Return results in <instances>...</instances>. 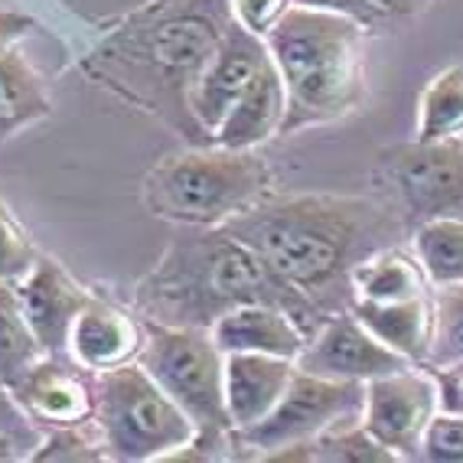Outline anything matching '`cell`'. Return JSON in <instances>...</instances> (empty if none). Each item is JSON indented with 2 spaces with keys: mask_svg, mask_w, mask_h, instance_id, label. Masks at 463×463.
<instances>
[{
  "mask_svg": "<svg viewBox=\"0 0 463 463\" xmlns=\"http://www.w3.org/2000/svg\"><path fill=\"white\" fill-rule=\"evenodd\" d=\"M395 209L365 196H265L222 225L323 317L349 304V274L389 249Z\"/></svg>",
  "mask_w": 463,
  "mask_h": 463,
  "instance_id": "1",
  "label": "cell"
},
{
  "mask_svg": "<svg viewBox=\"0 0 463 463\" xmlns=\"http://www.w3.org/2000/svg\"><path fill=\"white\" fill-rule=\"evenodd\" d=\"M137 304L147 310L150 320L199 330H209L222 314L245 304L281 307L294 314L307 336L326 320L222 225L196 239L176 241L157 271L141 284Z\"/></svg>",
  "mask_w": 463,
  "mask_h": 463,
  "instance_id": "2",
  "label": "cell"
},
{
  "mask_svg": "<svg viewBox=\"0 0 463 463\" xmlns=\"http://www.w3.org/2000/svg\"><path fill=\"white\" fill-rule=\"evenodd\" d=\"M363 24L320 10L288 7L265 33L268 52L288 91L281 134L330 125L353 115L365 99Z\"/></svg>",
  "mask_w": 463,
  "mask_h": 463,
  "instance_id": "3",
  "label": "cell"
},
{
  "mask_svg": "<svg viewBox=\"0 0 463 463\" xmlns=\"http://www.w3.org/2000/svg\"><path fill=\"white\" fill-rule=\"evenodd\" d=\"M150 206L190 225H225L271 196V170L255 150H183L147 176Z\"/></svg>",
  "mask_w": 463,
  "mask_h": 463,
  "instance_id": "4",
  "label": "cell"
},
{
  "mask_svg": "<svg viewBox=\"0 0 463 463\" xmlns=\"http://www.w3.org/2000/svg\"><path fill=\"white\" fill-rule=\"evenodd\" d=\"M144 369L190 414V421L196 424L193 447H203V457L206 447L225 444V434L232 430L225 408V353L215 346L209 330L154 320L147 330Z\"/></svg>",
  "mask_w": 463,
  "mask_h": 463,
  "instance_id": "5",
  "label": "cell"
},
{
  "mask_svg": "<svg viewBox=\"0 0 463 463\" xmlns=\"http://www.w3.org/2000/svg\"><path fill=\"white\" fill-rule=\"evenodd\" d=\"M101 440L118 460H160L196 440V424L144 365H111L99 379Z\"/></svg>",
  "mask_w": 463,
  "mask_h": 463,
  "instance_id": "6",
  "label": "cell"
},
{
  "mask_svg": "<svg viewBox=\"0 0 463 463\" xmlns=\"http://www.w3.org/2000/svg\"><path fill=\"white\" fill-rule=\"evenodd\" d=\"M375 170L408 225L463 219V137L395 144L382 150Z\"/></svg>",
  "mask_w": 463,
  "mask_h": 463,
  "instance_id": "7",
  "label": "cell"
},
{
  "mask_svg": "<svg viewBox=\"0 0 463 463\" xmlns=\"http://www.w3.org/2000/svg\"><path fill=\"white\" fill-rule=\"evenodd\" d=\"M225 30L229 26L219 24L209 4L203 7L199 0L154 7V20H141L128 33V59L147 72H157L164 82H174L190 111L193 85L219 50Z\"/></svg>",
  "mask_w": 463,
  "mask_h": 463,
  "instance_id": "8",
  "label": "cell"
},
{
  "mask_svg": "<svg viewBox=\"0 0 463 463\" xmlns=\"http://www.w3.org/2000/svg\"><path fill=\"white\" fill-rule=\"evenodd\" d=\"M363 382L323 379V375L294 369L281 402L258 424L235 430V440L241 447H251L258 457H268L274 450H284V447L320 438L323 430H330L339 421L363 418Z\"/></svg>",
  "mask_w": 463,
  "mask_h": 463,
  "instance_id": "9",
  "label": "cell"
},
{
  "mask_svg": "<svg viewBox=\"0 0 463 463\" xmlns=\"http://www.w3.org/2000/svg\"><path fill=\"white\" fill-rule=\"evenodd\" d=\"M438 411L440 382L424 369H414V363L365 382L363 424L398 460L421 457L424 428Z\"/></svg>",
  "mask_w": 463,
  "mask_h": 463,
  "instance_id": "10",
  "label": "cell"
},
{
  "mask_svg": "<svg viewBox=\"0 0 463 463\" xmlns=\"http://www.w3.org/2000/svg\"><path fill=\"white\" fill-rule=\"evenodd\" d=\"M411 365L405 356H398L395 349L365 330L359 317L343 307L307 336L304 349L298 356V369L323 375V379H343V382H369L379 375L398 373Z\"/></svg>",
  "mask_w": 463,
  "mask_h": 463,
  "instance_id": "11",
  "label": "cell"
},
{
  "mask_svg": "<svg viewBox=\"0 0 463 463\" xmlns=\"http://www.w3.org/2000/svg\"><path fill=\"white\" fill-rule=\"evenodd\" d=\"M268 59H271V52H268L265 36L249 33L245 26L232 20L219 50L213 52V59L199 72L196 85L190 91V115L196 118V125L209 137L219 131L232 105L239 101L241 91L249 89V82Z\"/></svg>",
  "mask_w": 463,
  "mask_h": 463,
  "instance_id": "12",
  "label": "cell"
},
{
  "mask_svg": "<svg viewBox=\"0 0 463 463\" xmlns=\"http://www.w3.org/2000/svg\"><path fill=\"white\" fill-rule=\"evenodd\" d=\"M298 363L265 353H225V408L232 430L258 424L281 402Z\"/></svg>",
  "mask_w": 463,
  "mask_h": 463,
  "instance_id": "13",
  "label": "cell"
},
{
  "mask_svg": "<svg viewBox=\"0 0 463 463\" xmlns=\"http://www.w3.org/2000/svg\"><path fill=\"white\" fill-rule=\"evenodd\" d=\"M209 336L222 353H265L298 363L307 343V330L294 320V314L271 304H245L209 326Z\"/></svg>",
  "mask_w": 463,
  "mask_h": 463,
  "instance_id": "14",
  "label": "cell"
},
{
  "mask_svg": "<svg viewBox=\"0 0 463 463\" xmlns=\"http://www.w3.org/2000/svg\"><path fill=\"white\" fill-rule=\"evenodd\" d=\"M17 298L30 330L36 333L40 346L50 353L66 346L75 317L89 304V298L52 261H36L26 271V281L20 284Z\"/></svg>",
  "mask_w": 463,
  "mask_h": 463,
  "instance_id": "15",
  "label": "cell"
},
{
  "mask_svg": "<svg viewBox=\"0 0 463 463\" xmlns=\"http://www.w3.org/2000/svg\"><path fill=\"white\" fill-rule=\"evenodd\" d=\"M284 115H288V91H284L274 59H268L249 82V89L232 105L219 131L213 134V141L232 150H255L268 137L281 134Z\"/></svg>",
  "mask_w": 463,
  "mask_h": 463,
  "instance_id": "16",
  "label": "cell"
},
{
  "mask_svg": "<svg viewBox=\"0 0 463 463\" xmlns=\"http://www.w3.org/2000/svg\"><path fill=\"white\" fill-rule=\"evenodd\" d=\"M346 307L379 343L395 349L408 363H424L430 346V294L414 300H395V304L349 300Z\"/></svg>",
  "mask_w": 463,
  "mask_h": 463,
  "instance_id": "17",
  "label": "cell"
},
{
  "mask_svg": "<svg viewBox=\"0 0 463 463\" xmlns=\"http://www.w3.org/2000/svg\"><path fill=\"white\" fill-rule=\"evenodd\" d=\"M69 346H72V356L89 369H111L134 353L137 330L118 310L89 300L69 330Z\"/></svg>",
  "mask_w": 463,
  "mask_h": 463,
  "instance_id": "18",
  "label": "cell"
},
{
  "mask_svg": "<svg viewBox=\"0 0 463 463\" xmlns=\"http://www.w3.org/2000/svg\"><path fill=\"white\" fill-rule=\"evenodd\" d=\"M349 288H353L349 300H373V304H395V300H414L430 294L418 258L405 255L395 245L363 258L349 274Z\"/></svg>",
  "mask_w": 463,
  "mask_h": 463,
  "instance_id": "19",
  "label": "cell"
},
{
  "mask_svg": "<svg viewBox=\"0 0 463 463\" xmlns=\"http://www.w3.org/2000/svg\"><path fill=\"white\" fill-rule=\"evenodd\" d=\"M411 245L428 284H463V219H430L414 225Z\"/></svg>",
  "mask_w": 463,
  "mask_h": 463,
  "instance_id": "20",
  "label": "cell"
},
{
  "mask_svg": "<svg viewBox=\"0 0 463 463\" xmlns=\"http://www.w3.org/2000/svg\"><path fill=\"white\" fill-rule=\"evenodd\" d=\"M418 141L463 137V62L440 69L418 101Z\"/></svg>",
  "mask_w": 463,
  "mask_h": 463,
  "instance_id": "21",
  "label": "cell"
},
{
  "mask_svg": "<svg viewBox=\"0 0 463 463\" xmlns=\"http://www.w3.org/2000/svg\"><path fill=\"white\" fill-rule=\"evenodd\" d=\"M424 365L434 373L463 365V284L430 294V346Z\"/></svg>",
  "mask_w": 463,
  "mask_h": 463,
  "instance_id": "22",
  "label": "cell"
},
{
  "mask_svg": "<svg viewBox=\"0 0 463 463\" xmlns=\"http://www.w3.org/2000/svg\"><path fill=\"white\" fill-rule=\"evenodd\" d=\"M24 395L40 414L52 421H79L89 411V398L82 385L69 379L59 365H40L24 373Z\"/></svg>",
  "mask_w": 463,
  "mask_h": 463,
  "instance_id": "23",
  "label": "cell"
},
{
  "mask_svg": "<svg viewBox=\"0 0 463 463\" xmlns=\"http://www.w3.org/2000/svg\"><path fill=\"white\" fill-rule=\"evenodd\" d=\"M310 444V460L320 463H395L398 457L389 447L365 430L363 418L339 421L330 430H323L320 438L307 440Z\"/></svg>",
  "mask_w": 463,
  "mask_h": 463,
  "instance_id": "24",
  "label": "cell"
},
{
  "mask_svg": "<svg viewBox=\"0 0 463 463\" xmlns=\"http://www.w3.org/2000/svg\"><path fill=\"white\" fill-rule=\"evenodd\" d=\"M40 349V339L26 323L17 290L0 288V382L20 379Z\"/></svg>",
  "mask_w": 463,
  "mask_h": 463,
  "instance_id": "25",
  "label": "cell"
},
{
  "mask_svg": "<svg viewBox=\"0 0 463 463\" xmlns=\"http://www.w3.org/2000/svg\"><path fill=\"white\" fill-rule=\"evenodd\" d=\"M43 111H46V99L30 66L17 52H0V118L26 121L30 115H43Z\"/></svg>",
  "mask_w": 463,
  "mask_h": 463,
  "instance_id": "26",
  "label": "cell"
},
{
  "mask_svg": "<svg viewBox=\"0 0 463 463\" xmlns=\"http://www.w3.org/2000/svg\"><path fill=\"white\" fill-rule=\"evenodd\" d=\"M421 457L434 463H463V411L440 408L424 428Z\"/></svg>",
  "mask_w": 463,
  "mask_h": 463,
  "instance_id": "27",
  "label": "cell"
},
{
  "mask_svg": "<svg viewBox=\"0 0 463 463\" xmlns=\"http://www.w3.org/2000/svg\"><path fill=\"white\" fill-rule=\"evenodd\" d=\"M33 268V249L24 239V232L10 222L7 209L0 206V281L20 278Z\"/></svg>",
  "mask_w": 463,
  "mask_h": 463,
  "instance_id": "28",
  "label": "cell"
},
{
  "mask_svg": "<svg viewBox=\"0 0 463 463\" xmlns=\"http://www.w3.org/2000/svg\"><path fill=\"white\" fill-rule=\"evenodd\" d=\"M290 7V0H229V14L239 26H245L249 33L265 36L278 20L284 17V10Z\"/></svg>",
  "mask_w": 463,
  "mask_h": 463,
  "instance_id": "29",
  "label": "cell"
},
{
  "mask_svg": "<svg viewBox=\"0 0 463 463\" xmlns=\"http://www.w3.org/2000/svg\"><path fill=\"white\" fill-rule=\"evenodd\" d=\"M290 7H304V10H320V14H336V17L356 20L365 30L385 24L389 14L375 4V0H290Z\"/></svg>",
  "mask_w": 463,
  "mask_h": 463,
  "instance_id": "30",
  "label": "cell"
},
{
  "mask_svg": "<svg viewBox=\"0 0 463 463\" xmlns=\"http://www.w3.org/2000/svg\"><path fill=\"white\" fill-rule=\"evenodd\" d=\"M26 26L30 24V17H24V14H10V10H0V52L10 50V43L20 40V36L26 33Z\"/></svg>",
  "mask_w": 463,
  "mask_h": 463,
  "instance_id": "31",
  "label": "cell"
},
{
  "mask_svg": "<svg viewBox=\"0 0 463 463\" xmlns=\"http://www.w3.org/2000/svg\"><path fill=\"white\" fill-rule=\"evenodd\" d=\"M389 17H411V14H421L424 7H430V0H375Z\"/></svg>",
  "mask_w": 463,
  "mask_h": 463,
  "instance_id": "32",
  "label": "cell"
}]
</instances>
